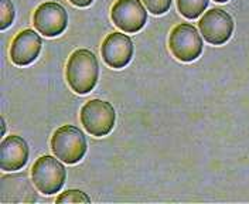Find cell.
<instances>
[{
  "label": "cell",
  "mask_w": 249,
  "mask_h": 204,
  "mask_svg": "<svg viewBox=\"0 0 249 204\" xmlns=\"http://www.w3.org/2000/svg\"><path fill=\"white\" fill-rule=\"evenodd\" d=\"M65 75L74 93L79 95L91 93L99 77V64L95 54L87 48L74 51L68 58Z\"/></svg>",
  "instance_id": "1"
},
{
  "label": "cell",
  "mask_w": 249,
  "mask_h": 204,
  "mask_svg": "<svg viewBox=\"0 0 249 204\" xmlns=\"http://www.w3.org/2000/svg\"><path fill=\"white\" fill-rule=\"evenodd\" d=\"M51 149L53 153L64 163H78L87 153L85 135L77 126H61L51 138Z\"/></svg>",
  "instance_id": "2"
},
{
  "label": "cell",
  "mask_w": 249,
  "mask_h": 204,
  "mask_svg": "<svg viewBox=\"0 0 249 204\" xmlns=\"http://www.w3.org/2000/svg\"><path fill=\"white\" fill-rule=\"evenodd\" d=\"M31 177L34 186L43 194L58 193L65 183L67 170L58 157L41 156L31 167Z\"/></svg>",
  "instance_id": "3"
},
{
  "label": "cell",
  "mask_w": 249,
  "mask_h": 204,
  "mask_svg": "<svg viewBox=\"0 0 249 204\" xmlns=\"http://www.w3.org/2000/svg\"><path fill=\"white\" fill-rule=\"evenodd\" d=\"M115 121L116 112L113 107L102 99H91L81 110V124L88 133L96 138L109 135Z\"/></svg>",
  "instance_id": "4"
},
{
  "label": "cell",
  "mask_w": 249,
  "mask_h": 204,
  "mask_svg": "<svg viewBox=\"0 0 249 204\" xmlns=\"http://www.w3.org/2000/svg\"><path fill=\"white\" fill-rule=\"evenodd\" d=\"M169 48L177 60L184 63L194 61L202 53L201 34L193 24L181 23L170 33Z\"/></svg>",
  "instance_id": "5"
},
{
  "label": "cell",
  "mask_w": 249,
  "mask_h": 204,
  "mask_svg": "<svg viewBox=\"0 0 249 204\" xmlns=\"http://www.w3.org/2000/svg\"><path fill=\"white\" fill-rule=\"evenodd\" d=\"M198 29L204 40L214 46L225 44L233 33V20L222 9H213L204 13L198 21Z\"/></svg>",
  "instance_id": "6"
},
{
  "label": "cell",
  "mask_w": 249,
  "mask_h": 204,
  "mask_svg": "<svg viewBox=\"0 0 249 204\" xmlns=\"http://www.w3.org/2000/svg\"><path fill=\"white\" fill-rule=\"evenodd\" d=\"M33 23L40 34L46 37H57L67 29L68 15L60 3L46 1L36 9Z\"/></svg>",
  "instance_id": "7"
},
{
  "label": "cell",
  "mask_w": 249,
  "mask_h": 204,
  "mask_svg": "<svg viewBox=\"0 0 249 204\" xmlns=\"http://www.w3.org/2000/svg\"><path fill=\"white\" fill-rule=\"evenodd\" d=\"M110 19L122 32L136 33L144 27L147 12L140 0H118L110 10Z\"/></svg>",
  "instance_id": "8"
},
{
  "label": "cell",
  "mask_w": 249,
  "mask_h": 204,
  "mask_svg": "<svg viewBox=\"0 0 249 204\" xmlns=\"http://www.w3.org/2000/svg\"><path fill=\"white\" fill-rule=\"evenodd\" d=\"M36 200V190L26 173L1 176L0 203H34Z\"/></svg>",
  "instance_id": "9"
},
{
  "label": "cell",
  "mask_w": 249,
  "mask_h": 204,
  "mask_svg": "<svg viewBox=\"0 0 249 204\" xmlns=\"http://www.w3.org/2000/svg\"><path fill=\"white\" fill-rule=\"evenodd\" d=\"M102 58L112 68H124L130 63L133 57V41L124 33H112L104 40Z\"/></svg>",
  "instance_id": "10"
},
{
  "label": "cell",
  "mask_w": 249,
  "mask_h": 204,
  "mask_svg": "<svg viewBox=\"0 0 249 204\" xmlns=\"http://www.w3.org/2000/svg\"><path fill=\"white\" fill-rule=\"evenodd\" d=\"M41 46H43V40L37 33L30 29L23 30L18 33L12 41L10 58L13 64L18 67L30 65L40 56Z\"/></svg>",
  "instance_id": "11"
},
{
  "label": "cell",
  "mask_w": 249,
  "mask_h": 204,
  "mask_svg": "<svg viewBox=\"0 0 249 204\" xmlns=\"http://www.w3.org/2000/svg\"><path fill=\"white\" fill-rule=\"evenodd\" d=\"M29 160V145L21 136L10 135L0 145V167L3 172H16Z\"/></svg>",
  "instance_id": "12"
},
{
  "label": "cell",
  "mask_w": 249,
  "mask_h": 204,
  "mask_svg": "<svg viewBox=\"0 0 249 204\" xmlns=\"http://www.w3.org/2000/svg\"><path fill=\"white\" fill-rule=\"evenodd\" d=\"M207 6L208 0H177L178 12L190 20L201 16Z\"/></svg>",
  "instance_id": "13"
},
{
  "label": "cell",
  "mask_w": 249,
  "mask_h": 204,
  "mask_svg": "<svg viewBox=\"0 0 249 204\" xmlns=\"http://www.w3.org/2000/svg\"><path fill=\"white\" fill-rule=\"evenodd\" d=\"M0 10H1L0 30H6L9 26H12L15 20V6L10 0H0Z\"/></svg>",
  "instance_id": "14"
},
{
  "label": "cell",
  "mask_w": 249,
  "mask_h": 204,
  "mask_svg": "<svg viewBox=\"0 0 249 204\" xmlns=\"http://www.w3.org/2000/svg\"><path fill=\"white\" fill-rule=\"evenodd\" d=\"M57 203H91V199L81 190H67L57 197Z\"/></svg>",
  "instance_id": "15"
},
{
  "label": "cell",
  "mask_w": 249,
  "mask_h": 204,
  "mask_svg": "<svg viewBox=\"0 0 249 204\" xmlns=\"http://www.w3.org/2000/svg\"><path fill=\"white\" fill-rule=\"evenodd\" d=\"M144 3V6L147 7V10L150 13H153L156 16L164 15L166 12H169L173 0H142Z\"/></svg>",
  "instance_id": "16"
},
{
  "label": "cell",
  "mask_w": 249,
  "mask_h": 204,
  "mask_svg": "<svg viewBox=\"0 0 249 204\" xmlns=\"http://www.w3.org/2000/svg\"><path fill=\"white\" fill-rule=\"evenodd\" d=\"M70 1L77 7H88L89 4H92L93 0H70Z\"/></svg>",
  "instance_id": "17"
},
{
  "label": "cell",
  "mask_w": 249,
  "mask_h": 204,
  "mask_svg": "<svg viewBox=\"0 0 249 204\" xmlns=\"http://www.w3.org/2000/svg\"><path fill=\"white\" fill-rule=\"evenodd\" d=\"M218 3H225V1H228V0H215Z\"/></svg>",
  "instance_id": "18"
}]
</instances>
